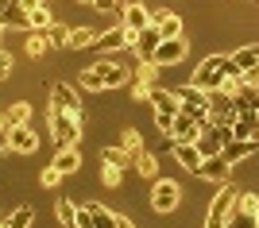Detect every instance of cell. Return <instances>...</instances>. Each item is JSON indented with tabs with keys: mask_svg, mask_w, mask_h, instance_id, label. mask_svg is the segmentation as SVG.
Segmentation results:
<instances>
[{
	"mask_svg": "<svg viewBox=\"0 0 259 228\" xmlns=\"http://www.w3.org/2000/svg\"><path fill=\"white\" fill-rule=\"evenodd\" d=\"M205 128H209V120H197V116H190V112H178L174 124H170V140L174 143H197Z\"/></svg>",
	"mask_w": 259,
	"mask_h": 228,
	"instance_id": "obj_7",
	"label": "cell"
},
{
	"mask_svg": "<svg viewBox=\"0 0 259 228\" xmlns=\"http://www.w3.org/2000/svg\"><path fill=\"white\" fill-rule=\"evenodd\" d=\"M132 81L128 66L116 62V58H101V62L85 66L81 77H77V85L81 89H93V93H112V89H124Z\"/></svg>",
	"mask_w": 259,
	"mask_h": 228,
	"instance_id": "obj_1",
	"label": "cell"
},
{
	"mask_svg": "<svg viewBox=\"0 0 259 228\" xmlns=\"http://www.w3.org/2000/svg\"><path fill=\"white\" fill-rule=\"evenodd\" d=\"M147 101L155 105V112H166V116H178V112H182V105H178V93H174V89H162V85H155Z\"/></svg>",
	"mask_w": 259,
	"mask_h": 228,
	"instance_id": "obj_16",
	"label": "cell"
},
{
	"mask_svg": "<svg viewBox=\"0 0 259 228\" xmlns=\"http://www.w3.org/2000/svg\"><path fill=\"white\" fill-rule=\"evenodd\" d=\"M47 39H51V47H70V27H66V23H51V27H47Z\"/></svg>",
	"mask_w": 259,
	"mask_h": 228,
	"instance_id": "obj_34",
	"label": "cell"
},
{
	"mask_svg": "<svg viewBox=\"0 0 259 228\" xmlns=\"http://www.w3.org/2000/svg\"><path fill=\"white\" fill-rule=\"evenodd\" d=\"M4 128H8V120H4V112H0V131H4Z\"/></svg>",
	"mask_w": 259,
	"mask_h": 228,
	"instance_id": "obj_42",
	"label": "cell"
},
{
	"mask_svg": "<svg viewBox=\"0 0 259 228\" xmlns=\"http://www.w3.org/2000/svg\"><path fill=\"white\" fill-rule=\"evenodd\" d=\"M236 112H259V89L255 85H248V81H244V85L236 89Z\"/></svg>",
	"mask_w": 259,
	"mask_h": 228,
	"instance_id": "obj_20",
	"label": "cell"
},
{
	"mask_svg": "<svg viewBox=\"0 0 259 228\" xmlns=\"http://www.w3.org/2000/svg\"><path fill=\"white\" fill-rule=\"evenodd\" d=\"M221 147H225V140H221V135H217L213 128H205V131H201V140H197V151L205 155V159H209V155H221Z\"/></svg>",
	"mask_w": 259,
	"mask_h": 228,
	"instance_id": "obj_28",
	"label": "cell"
},
{
	"mask_svg": "<svg viewBox=\"0 0 259 228\" xmlns=\"http://www.w3.org/2000/svg\"><path fill=\"white\" fill-rule=\"evenodd\" d=\"M62 178H66V174H62V170H58V166L51 163V166H47L43 174H39V186H43V190H54V186L62 182Z\"/></svg>",
	"mask_w": 259,
	"mask_h": 228,
	"instance_id": "obj_37",
	"label": "cell"
},
{
	"mask_svg": "<svg viewBox=\"0 0 259 228\" xmlns=\"http://www.w3.org/2000/svg\"><path fill=\"white\" fill-rule=\"evenodd\" d=\"M47 116H51V135H54L58 147H77V143H81V120L77 116L54 109V105L47 109Z\"/></svg>",
	"mask_w": 259,
	"mask_h": 228,
	"instance_id": "obj_3",
	"label": "cell"
},
{
	"mask_svg": "<svg viewBox=\"0 0 259 228\" xmlns=\"http://www.w3.org/2000/svg\"><path fill=\"white\" fill-rule=\"evenodd\" d=\"M151 23L162 31V39H178V35H182V16H178V12L159 8V12H151Z\"/></svg>",
	"mask_w": 259,
	"mask_h": 228,
	"instance_id": "obj_15",
	"label": "cell"
},
{
	"mask_svg": "<svg viewBox=\"0 0 259 228\" xmlns=\"http://www.w3.org/2000/svg\"><path fill=\"white\" fill-rule=\"evenodd\" d=\"M136 47V35L124 31V27H112V31H101L97 43H93V51H101V55H116V51H132Z\"/></svg>",
	"mask_w": 259,
	"mask_h": 228,
	"instance_id": "obj_11",
	"label": "cell"
},
{
	"mask_svg": "<svg viewBox=\"0 0 259 228\" xmlns=\"http://www.w3.org/2000/svg\"><path fill=\"white\" fill-rule=\"evenodd\" d=\"M4 77H12V55L8 51H0V81H4Z\"/></svg>",
	"mask_w": 259,
	"mask_h": 228,
	"instance_id": "obj_39",
	"label": "cell"
},
{
	"mask_svg": "<svg viewBox=\"0 0 259 228\" xmlns=\"http://www.w3.org/2000/svg\"><path fill=\"white\" fill-rule=\"evenodd\" d=\"M89 4H93L97 12H105V16H108V12H116V8H120V0H89Z\"/></svg>",
	"mask_w": 259,
	"mask_h": 228,
	"instance_id": "obj_38",
	"label": "cell"
},
{
	"mask_svg": "<svg viewBox=\"0 0 259 228\" xmlns=\"http://www.w3.org/2000/svg\"><path fill=\"white\" fill-rule=\"evenodd\" d=\"M182 201V186L174 182V178H155L151 182V209L159 217H170L174 209Z\"/></svg>",
	"mask_w": 259,
	"mask_h": 228,
	"instance_id": "obj_4",
	"label": "cell"
},
{
	"mask_svg": "<svg viewBox=\"0 0 259 228\" xmlns=\"http://www.w3.org/2000/svg\"><path fill=\"white\" fill-rule=\"evenodd\" d=\"M20 4V12H31V8H39V4H51V0H16Z\"/></svg>",
	"mask_w": 259,
	"mask_h": 228,
	"instance_id": "obj_40",
	"label": "cell"
},
{
	"mask_svg": "<svg viewBox=\"0 0 259 228\" xmlns=\"http://www.w3.org/2000/svg\"><path fill=\"white\" fill-rule=\"evenodd\" d=\"M51 105L54 109L70 112V116H85V109H81V93H77L74 85H66V81H58V85H51Z\"/></svg>",
	"mask_w": 259,
	"mask_h": 228,
	"instance_id": "obj_10",
	"label": "cell"
},
{
	"mask_svg": "<svg viewBox=\"0 0 259 228\" xmlns=\"http://www.w3.org/2000/svg\"><path fill=\"white\" fill-rule=\"evenodd\" d=\"M97 27H70V47H74V51H81V47H93L97 43Z\"/></svg>",
	"mask_w": 259,
	"mask_h": 228,
	"instance_id": "obj_27",
	"label": "cell"
},
{
	"mask_svg": "<svg viewBox=\"0 0 259 228\" xmlns=\"http://www.w3.org/2000/svg\"><path fill=\"white\" fill-rule=\"evenodd\" d=\"M186 55H190V47H186V39L178 35V39H162V43L155 47L151 62L159 66V70H170V66H178V62H182Z\"/></svg>",
	"mask_w": 259,
	"mask_h": 228,
	"instance_id": "obj_9",
	"label": "cell"
},
{
	"mask_svg": "<svg viewBox=\"0 0 259 228\" xmlns=\"http://www.w3.org/2000/svg\"><path fill=\"white\" fill-rule=\"evenodd\" d=\"M0 135H4V151L8 155H31L39 147V135H35L31 124H8Z\"/></svg>",
	"mask_w": 259,
	"mask_h": 228,
	"instance_id": "obj_5",
	"label": "cell"
},
{
	"mask_svg": "<svg viewBox=\"0 0 259 228\" xmlns=\"http://www.w3.org/2000/svg\"><path fill=\"white\" fill-rule=\"evenodd\" d=\"M47 51H51V39H47V31H31V39H27V55H31V58H43Z\"/></svg>",
	"mask_w": 259,
	"mask_h": 228,
	"instance_id": "obj_32",
	"label": "cell"
},
{
	"mask_svg": "<svg viewBox=\"0 0 259 228\" xmlns=\"http://www.w3.org/2000/svg\"><path fill=\"white\" fill-rule=\"evenodd\" d=\"M232 62H236L240 70H244V74H248V70H255V66H259V43H248V47H240L236 55H232Z\"/></svg>",
	"mask_w": 259,
	"mask_h": 228,
	"instance_id": "obj_24",
	"label": "cell"
},
{
	"mask_svg": "<svg viewBox=\"0 0 259 228\" xmlns=\"http://www.w3.org/2000/svg\"><path fill=\"white\" fill-rule=\"evenodd\" d=\"M0 39H4V23H0ZM0 51H4V47H0Z\"/></svg>",
	"mask_w": 259,
	"mask_h": 228,
	"instance_id": "obj_43",
	"label": "cell"
},
{
	"mask_svg": "<svg viewBox=\"0 0 259 228\" xmlns=\"http://www.w3.org/2000/svg\"><path fill=\"white\" fill-rule=\"evenodd\" d=\"M31 217H35L31 205H20V209L8 217V224H4V228H31Z\"/></svg>",
	"mask_w": 259,
	"mask_h": 228,
	"instance_id": "obj_35",
	"label": "cell"
},
{
	"mask_svg": "<svg viewBox=\"0 0 259 228\" xmlns=\"http://www.w3.org/2000/svg\"><path fill=\"white\" fill-rule=\"evenodd\" d=\"M54 23V16H51V8L47 4H39V8H31V12H23V27L27 31H47Z\"/></svg>",
	"mask_w": 259,
	"mask_h": 228,
	"instance_id": "obj_19",
	"label": "cell"
},
{
	"mask_svg": "<svg viewBox=\"0 0 259 228\" xmlns=\"http://www.w3.org/2000/svg\"><path fill=\"white\" fill-rule=\"evenodd\" d=\"M85 213L93 217V228H116V217H120V213H112V209L97 205V201H89V205H85Z\"/></svg>",
	"mask_w": 259,
	"mask_h": 228,
	"instance_id": "obj_23",
	"label": "cell"
},
{
	"mask_svg": "<svg viewBox=\"0 0 259 228\" xmlns=\"http://www.w3.org/2000/svg\"><path fill=\"white\" fill-rule=\"evenodd\" d=\"M255 147H259V140H228L225 147H221V159H225L228 166H236V163H244L248 155H255Z\"/></svg>",
	"mask_w": 259,
	"mask_h": 228,
	"instance_id": "obj_14",
	"label": "cell"
},
{
	"mask_svg": "<svg viewBox=\"0 0 259 228\" xmlns=\"http://www.w3.org/2000/svg\"><path fill=\"white\" fill-rule=\"evenodd\" d=\"M136 85H143V89H155L159 85V66L151 62V58H143L140 66H136V77H132Z\"/></svg>",
	"mask_w": 259,
	"mask_h": 228,
	"instance_id": "obj_22",
	"label": "cell"
},
{
	"mask_svg": "<svg viewBox=\"0 0 259 228\" xmlns=\"http://www.w3.org/2000/svg\"><path fill=\"white\" fill-rule=\"evenodd\" d=\"M205 228H225V220H205Z\"/></svg>",
	"mask_w": 259,
	"mask_h": 228,
	"instance_id": "obj_41",
	"label": "cell"
},
{
	"mask_svg": "<svg viewBox=\"0 0 259 228\" xmlns=\"http://www.w3.org/2000/svg\"><path fill=\"white\" fill-rule=\"evenodd\" d=\"M174 159H178V166L190 174H197V166L205 163V155L197 151V143H174Z\"/></svg>",
	"mask_w": 259,
	"mask_h": 228,
	"instance_id": "obj_17",
	"label": "cell"
},
{
	"mask_svg": "<svg viewBox=\"0 0 259 228\" xmlns=\"http://www.w3.org/2000/svg\"><path fill=\"white\" fill-rule=\"evenodd\" d=\"M77 209L81 205H74V201H58V220H62V228H77Z\"/></svg>",
	"mask_w": 259,
	"mask_h": 228,
	"instance_id": "obj_33",
	"label": "cell"
},
{
	"mask_svg": "<svg viewBox=\"0 0 259 228\" xmlns=\"http://www.w3.org/2000/svg\"><path fill=\"white\" fill-rule=\"evenodd\" d=\"M54 166H58L62 174H77V170H81V155H77V147H58Z\"/></svg>",
	"mask_w": 259,
	"mask_h": 228,
	"instance_id": "obj_21",
	"label": "cell"
},
{
	"mask_svg": "<svg viewBox=\"0 0 259 228\" xmlns=\"http://www.w3.org/2000/svg\"><path fill=\"white\" fill-rule=\"evenodd\" d=\"M159 43H162V31H159V27L151 23V27H143V31L136 35V55H140V58H151V55H155V47H159Z\"/></svg>",
	"mask_w": 259,
	"mask_h": 228,
	"instance_id": "obj_18",
	"label": "cell"
},
{
	"mask_svg": "<svg viewBox=\"0 0 259 228\" xmlns=\"http://www.w3.org/2000/svg\"><path fill=\"white\" fill-rule=\"evenodd\" d=\"M228 66H232V58H228V55H209L205 62H197L194 77H190V85H197V89H205V93H213V89L225 81Z\"/></svg>",
	"mask_w": 259,
	"mask_h": 228,
	"instance_id": "obj_2",
	"label": "cell"
},
{
	"mask_svg": "<svg viewBox=\"0 0 259 228\" xmlns=\"http://www.w3.org/2000/svg\"><path fill=\"white\" fill-rule=\"evenodd\" d=\"M236 186L232 182H225L221 190H217V197H213V205H209V217L205 220H228V213H232V205H236Z\"/></svg>",
	"mask_w": 259,
	"mask_h": 228,
	"instance_id": "obj_12",
	"label": "cell"
},
{
	"mask_svg": "<svg viewBox=\"0 0 259 228\" xmlns=\"http://www.w3.org/2000/svg\"><path fill=\"white\" fill-rule=\"evenodd\" d=\"M225 228H259V217L255 213H244V209H232L225 220Z\"/></svg>",
	"mask_w": 259,
	"mask_h": 228,
	"instance_id": "obj_29",
	"label": "cell"
},
{
	"mask_svg": "<svg viewBox=\"0 0 259 228\" xmlns=\"http://www.w3.org/2000/svg\"><path fill=\"white\" fill-rule=\"evenodd\" d=\"M101 182H105L108 190H116V186L124 182V170H120V166H108V163H101Z\"/></svg>",
	"mask_w": 259,
	"mask_h": 228,
	"instance_id": "obj_36",
	"label": "cell"
},
{
	"mask_svg": "<svg viewBox=\"0 0 259 228\" xmlns=\"http://www.w3.org/2000/svg\"><path fill=\"white\" fill-rule=\"evenodd\" d=\"M178 93V105H182V112H190V116L197 120H209V112H213V93H205V89H197L186 81L182 89H174Z\"/></svg>",
	"mask_w": 259,
	"mask_h": 228,
	"instance_id": "obj_6",
	"label": "cell"
},
{
	"mask_svg": "<svg viewBox=\"0 0 259 228\" xmlns=\"http://www.w3.org/2000/svg\"><path fill=\"white\" fill-rule=\"evenodd\" d=\"M4 120H8V124H27V120H31V105H27V101H16V105H8Z\"/></svg>",
	"mask_w": 259,
	"mask_h": 228,
	"instance_id": "obj_31",
	"label": "cell"
},
{
	"mask_svg": "<svg viewBox=\"0 0 259 228\" xmlns=\"http://www.w3.org/2000/svg\"><path fill=\"white\" fill-rule=\"evenodd\" d=\"M120 27L132 35H140L143 27H151V8L143 4V0H128L124 8H120Z\"/></svg>",
	"mask_w": 259,
	"mask_h": 228,
	"instance_id": "obj_8",
	"label": "cell"
},
{
	"mask_svg": "<svg viewBox=\"0 0 259 228\" xmlns=\"http://www.w3.org/2000/svg\"><path fill=\"white\" fill-rule=\"evenodd\" d=\"M101 163L120 166V170H128V166H132V155L124 151V147H101Z\"/></svg>",
	"mask_w": 259,
	"mask_h": 228,
	"instance_id": "obj_26",
	"label": "cell"
},
{
	"mask_svg": "<svg viewBox=\"0 0 259 228\" xmlns=\"http://www.w3.org/2000/svg\"><path fill=\"white\" fill-rule=\"evenodd\" d=\"M120 147H124V151H128L132 159H136L140 151H147V147H143V135H140L136 128H124V135H120Z\"/></svg>",
	"mask_w": 259,
	"mask_h": 228,
	"instance_id": "obj_30",
	"label": "cell"
},
{
	"mask_svg": "<svg viewBox=\"0 0 259 228\" xmlns=\"http://www.w3.org/2000/svg\"><path fill=\"white\" fill-rule=\"evenodd\" d=\"M255 217H259V209H255Z\"/></svg>",
	"mask_w": 259,
	"mask_h": 228,
	"instance_id": "obj_44",
	"label": "cell"
},
{
	"mask_svg": "<svg viewBox=\"0 0 259 228\" xmlns=\"http://www.w3.org/2000/svg\"><path fill=\"white\" fill-rule=\"evenodd\" d=\"M132 166H136V170H140L143 178H151V182L159 178V159H155L151 151H140L136 159H132Z\"/></svg>",
	"mask_w": 259,
	"mask_h": 228,
	"instance_id": "obj_25",
	"label": "cell"
},
{
	"mask_svg": "<svg viewBox=\"0 0 259 228\" xmlns=\"http://www.w3.org/2000/svg\"><path fill=\"white\" fill-rule=\"evenodd\" d=\"M228 174H232V166H228L221 155H209L205 163L197 166V178H201V182H213V186H225Z\"/></svg>",
	"mask_w": 259,
	"mask_h": 228,
	"instance_id": "obj_13",
	"label": "cell"
}]
</instances>
